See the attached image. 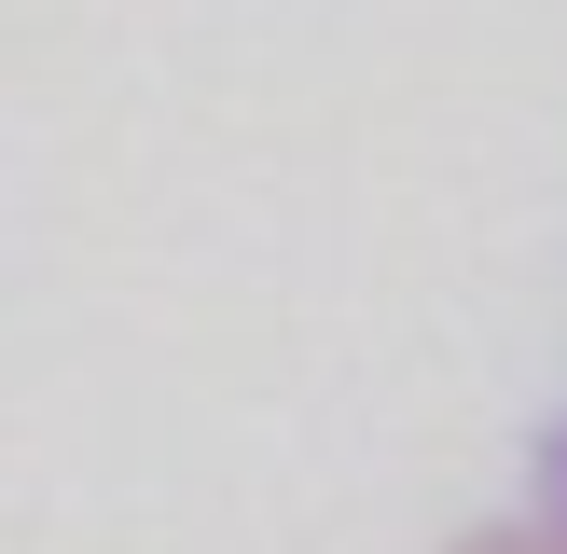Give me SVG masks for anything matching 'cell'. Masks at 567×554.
Wrapping results in <instances>:
<instances>
[{
	"label": "cell",
	"instance_id": "1",
	"mask_svg": "<svg viewBox=\"0 0 567 554\" xmlns=\"http://www.w3.org/2000/svg\"><path fill=\"white\" fill-rule=\"evenodd\" d=\"M457 554H567V416H554V443H540V485H526V513L471 526Z\"/></svg>",
	"mask_w": 567,
	"mask_h": 554
}]
</instances>
